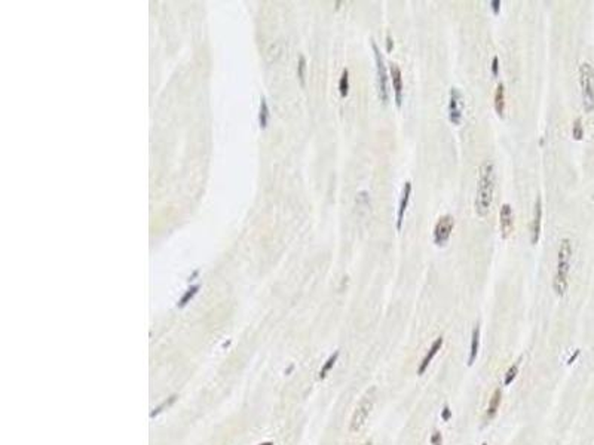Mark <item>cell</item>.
<instances>
[{
  "mask_svg": "<svg viewBox=\"0 0 594 445\" xmlns=\"http://www.w3.org/2000/svg\"><path fill=\"white\" fill-rule=\"evenodd\" d=\"M454 227V218L450 214H446L443 217L438 218V221L436 223L434 227V233H432V241L437 247H444L446 244L448 242Z\"/></svg>",
  "mask_w": 594,
  "mask_h": 445,
  "instance_id": "7",
  "label": "cell"
},
{
  "mask_svg": "<svg viewBox=\"0 0 594 445\" xmlns=\"http://www.w3.org/2000/svg\"><path fill=\"white\" fill-rule=\"evenodd\" d=\"M366 445H373V444H372V443H370V441H368V443H366Z\"/></svg>",
  "mask_w": 594,
  "mask_h": 445,
  "instance_id": "31",
  "label": "cell"
},
{
  "mask_svg": "<svg viewBox=\"0 0 594 445\" xmlns=\"http://www.w3.org/2000/svg\"><path fill=\"white\" fill-rule=\"evenodd\" d=\"M390 74H391L392 88H394V94H396V107L400 108L401 104H402V74H401V68L396 64H391L390 65Z\"/></svg>",
  "mask_w": 594,
  "mask_h": 445,
  "instance_id": "12",
  "label": "cell"
},
{
  "mask_svg": "<svg viewBox=\"0 0 594 445\" xmlns=\"http://www.w3.org/2000/svg\"><path fill=\"white\" fill-rule=\"evenodd\" d=\"M492 74L495 77L499 74V58L498 56H494V59H492Z\"/></svg>",
  "mask_w": 594,
  "mask_h": 445,
  "instance_id": "25",
  "label": "cell"
},
{
  "mask_svg": "<svg viewBox=\"0 0 594 445\" xmlns=\"http://www.w3.org/2000/svg\"><path fill=\"white\" fill-rule=\"evenodd\" d=\"M442 419H443V422H448L452 419V410L448 405H444V408L442 411Z\"/></svg>",
  "mask_w": 594,
  "mask_h": 445,
  "instance_id": "24",
  "label": "cell"
},
{
  "mask_svg": "<svg viewBox=\"0 0 594 445\" xmlns=\"http://www.w3.org/2000/svg\"><path fill=\"white\" fill-rule=\"evenodd\" d=\"M372 48L374 52V61H376V68H378V91H379V98L384 104H388L390 99V91H388V73H386V65L384 61V56L380 53V49L374 40H372Z\"/></svg>",
  "mask_w": 594,
  "mask_h": 445,
  "instance_id": "5",
  "label": "cell"
},
{
  "mask_svg": "<svg viewBox=\"0 0 594 445\" xmlns=\"http://www.w3.org/2000/svg\"><path fill=\"white\" fill-rule=\"evenodd\" d=\"M176 399H177V395H172V396H170L168 399H165V401H164V402H162L159 407H156V410H154V411H152L150 417H156V416H158L159 413H162L165 408H170V407H171V405L176 402Z\"/></svg>",
  "mask_w": 594,
  "mask_h": 445,
  "instance_id": "19",
  "label": "cell"
},
{
  "mask_svg": "<svg viewBox=\"0 0 594 445\" xmlns=\"http://www.w3.org/2000/svg\"><path fill=\"white\" fill-rule=\"evenodd\" d=\"M495 183L496 174L494 163L489 160L483 162L478 169L477 192H476V200H474L476 214L482 218L488 217V214L490 212V208L494 203V195H495Z\"/></svg>",
  "mask_w": 594,
  "mask_h": 445,
  "instance_id": "1",
  "label": "cell"
},
{
  "mask_svg": "<svg viewBox=\"0 0 594 445\" xmlns=\"http://www.w3.org/2000/svg\"><path fill=\"white\" fill-rule=\"evenodd\" d=\"M572 135H574V140H576V141H581V140H582V137H584V128H582V120H581V119H576V120H575L574 128H572Z\"/></svg>",
  "mask_w": 594,
  "mask_h": 445,
  "instance_id": "20",
  "label": "cell"
},
{
  "mask_svg": "<svg viewBox=\"0 0 594 445\" xmlns=\"http://www.w3.org/2000/svg\"><path fill=\"white\" fill-rule=\"evenodd\" d=\"M386 45H388V50H392V39H391L390 34H388V37H386Z\"/></svg>",
  "mask_w": 594,
  "mask_h": 445,
  "instance_id": "29",
  "label": "cell"
},
{
  "mask_svg": "<svg viewBox=\"0 0 594 445\" xmlns=\"http://www.w3.org/2000/svg\"><path fill=\"white\" fill-rule=\"evenodd\" d=\"M443 343H444V339H443V336H440V337H437L436 340H434V343L431 345V347L428 349V352H426V355L424 356V359H422V362L419 364V367H418V376H424L425 374V371L428 370V367H430V364L432 362V359L436 358V355L440 352V349L443 347Z\"/></svg>",
  "mask_w": 594,
  "mask_h": 445,
  "instance_id": "10",
  "label": "cell"
},
{
  "mask_svg": "<svg viewBox=\"0 0 594 445\" xmlns=\"http://www.w3.org/2000/svg\"><path fill=\"white\" fill-rule=\"evenodd\" d=\"M464 107H465V98L464 94L459 88L452 86L448 92V120L452 125L459 126L464 117Z\"/></svg>",
  "mask_w": 594,
  "mask_h": 445,
  "instance_id": "6",
  "label": "cell"
},
{
  "mask_svg": "<svg viewBox=\"0 0 594 445\" xmlns=\"http://www.w3.org/2000/svg\"><path fill=\"white\" fill-rule=\"evenodd\" d=\"M478 349H480V325H476L471 334V349H470V356H468V365H474L477 356H478Z\"/></svg>",
  "mask_w": 594,
  "mask_h": 445,
  "instance_id": "13",
  "label": "cell"
},
{
  "mask_svg": "<svg viewBox=\"0 0 594 445\" xmlns=\"http://www.w3.org/2000/svg\"><path fill=\"white\" fill-rule=\"evenodd\" d=\"M339 356H340V352L339 350H336L334 353H332L330 356H328V359L324 362V365L321 367V370H320V380H324L327 376H328V373L333 370V367L336 365V362H338V359H339Z\"/></svg>",
  "mask_w": 594,
  "mask_h": 445,
  "instance_id": "15",
  "label": "cell"
},
{
  "mask_svg": "<svg viewBox=\"0 0 594 445\" xmlns=\"http://www.w3.org/2000/svg\"><path fill=\"white\" fill-rule=\"evenodd\" d=\"M348 91H349V73H348V70L345 68V70L342 71L340 82H339V92H340V97L345 98L348 95Z\"/></svg>",
  "mask_w": 594,
  "mask_h": 445,
  "instance_id": "18",
  "label": "cell"
},
{
  "mask_svg": "<svg viewBox=\"0 0 594 445\" xmlns=\"http://www.w3.org/2000/svg\"><path fill=\"white\" fill-rule=\"evenodd\" d=\"M374 399H376V388L372 386L364 396L361 398V401L358 402V405L354 410V414L350 417V423H349V431L352 434L358 432L367 422L373 407H374Z\"/></svg>",
  "mask_w": 594,
  "mask_h": 445,
  "instance_id": "3",
  "label": "cell"
},
{
  "mask_svg": "<svg viewBox=\"0 0 594 445\" xmlns=\"http://www.w3.org/2000/svg\"><path fill=\"white\" fill-rule=\"evenodd\" d=\"M198 290H199L198 285H195V287H192L190 290H188V293H186V294L183 296V298L180 300V306H182V307H183V306H186V304L189 303V300H192V298H194V296L198 293Z\"/></svg>",
  "mask_w": 594,
  "mask_h": 445,
  "instance_id": "22",
  "label": "cell"
},
{
  "mask_svg": "<svg viewBox=\"0 0 594 445\" xmlns=\"http://www.w3.org/2000/svg\"><path fill=\"white\" fill-rule=\"evenodd\" d=\"M482 445H488V444H486V443H484V444H482Z\"/></svg>",
  "mask_w": 594,
  "mask_h": 445,
  "instance_id": "32",
  "label": "cell"
},
{
  "mask_svg": "<svg viewBox=\"0 0 594 445\" xmlns=\"http://www.w3.org/2000/svg\"><path fill=\"white\" fill-rule=\"evenodd\" d=\"M431 444L432 445H443V437H442V434H440L438 431H436V432L431 435Z\"/></svg>",
  "mask_w": 594,
  "mask_h": 445,
  "instance_id": "23",
  "label": "cell"
},
{
  "mask_svg": "<svg viewBox=\"0 0 594 445\" xmlns=\"http://www.w3.org/2000/svg\"><path fill=\"white\" fill-rule=\"evenodd\" d=\"M303 70H304V58L302 56V58H300V64H298V76H300L302 80L304 79V77H303Z\"/></svg>",
  "mask_w": 594,
  "mask_h": 445,
  "instance_id": "27",
  "label": "cell"
},
{
  "mask_svg": "<svg viewBox=\"0 0 594 445\" xmlns=\"http://www.w3.org/2000/svg\"><path fill=\"white\" fill-rule=\"evenodd\" d=\"M500 401H502V391H500V389H495L494 395H492L490 401H489L488 411H486V419H488V420H490V419H494V417H495L496 413H498V410H499Z\"/></svg>",
  "mask_w": 594,
  "mask_h": 445,
  "instance_id": "14",
  "label": "cell"
},
{
  "mask_svg": "<svg viewBox=\"0 0 594 445\" xmlns=\"http://www.w3.org/2000/svg\"><path fill=\"white\" fill-rule=\"evenodd\" d=\"M572 261V242L569 239H563L558 245L557 252V267L552 279V290L557 296H564L569 288V272Z\"/></svg>",
  "mask_w": 594,
  "mask_h": 445,
  "instance_id": "2",
  "label": "cell"
},
{
  "mask_svg": "<svg viewBox=\"0 0 594 445\" xmlns=\"http://www.w3.org/2000/svg\"><path fill=\"white\" fill-rule=\"evenodd\" d=\"M410 196H412V183L406 181L402 192H401V198H400V205H398V211H396V230L400 232L402 229V223H404V215L410 202Z\"/></svg>",
  "mask_w": 594,
  "mask_h": 445,
  "instance_id": "9",
  "label": "cell"
},
{
  "mask_svg": "<svg viewBox=\"0 0 594 445\" xmlns=\"http://www.w3.org/2000/svg\"><path fill=\"white\" fill-rule=\"evenodd\" d=\"M499 226H500V238L508 239L514 230V217L512 208L510 203H504L499 211Z\"/></svg>",
  "mask_w": 594,
  "mask_h": 445,
  "instance_id": "8",
  "label": "cell"
},
{
  "mask_svg": "<svg viewBox=\"0 0 594 445\" xmlns=\"http://www.w3.org/2000/svg\"><path fill=\"white\" fill-rule=\"evenodd\" d=\"M504 110H505V88L502 83H499L495 92V111L499 117L504 116Z\"/></svg>",
  "mask_w": 594,
  "mask_h": 445,
  "instance_id": "16",
  "label": "cell"
},
{
  "mask_svg": "<svg viewBox=\"0 0 594 445\" xmlns=\"http://www.w3.org/2000/svg\"><path fill=\"white\" fill-rule=\"evenodd\" d=\"M580 353H581V350H580V349H576V350H575V353H574V355H572V356L569 358V361H568V364H569V365H572V364L575 362V359H576V358L580 356Z\"/></svg>",
  "mask_w": 594,
  "mask_h": 445,
  "instance_id": "28",
  "label": "cell"
},
{
  "mask_svg": "<svg viewBox=\"0 0 594 445\" xmlns=\"http://www.w3.org/2000/svg\"><path fill=\"white\" fill-rule=\"evenodd\" d=\"M490 6H492V10L498 15L499 10H500V1H499V0H492V1H490Z\"/></svg>",
  "mask_w": 594,
  "mask_h": 445,
  "instance_id": "26",
  "label": "cell"
},
{
  "mask_svg": "<svg viewBox=\"0 0 594 445\" xmlns=\"http://www.w3.org/2000/svg\"><path fill=\"white\" fill-rule=\"evenodd\" d=\"M258 445H274V443H270V441H264V443H262V444Z\"/></svg>",
  "mask_w": 594,
  "mask_h": 445,
  "instance_id": "30",
  "label": "cell"
},
{
  "mask_svg": "<svg viewBox=\"0 0 594 445\" xmlns=\"http://www.w3.org/2000/svg\"><path fill=\"white\" fill-rule=\"evenodd\" d=\"M269 110H268V104H266V101L264 99H262V108H260V126H266V123H268V116H269V113H268Z\"/></svg>",
  "mask_w": 594,
  "mask_h": 445,
  "instance_id": "21",
  "label": "cell"
},
{
  "mask_svg": "<svg viewBox=\"0 0 594 445\" xmlns=\"http://www.w3.org/2000/svg\"><path fill=\"white\" fill-rule=\"evenodd\" d=\"M580 86L582 107L586 113H592L594 110V68L590 62H582L580 65Z\"/></svg>",
  "mask_w": 594,
  "mask_h": 445,
  "instance_id": "4",
  "label": "cell"
},
{
  "mask_svg": "<svg viewBox=\"0 0 594 445\" xmlns=\"http://www.w3.org/2000/svg\"><path fill=\"white\" fill-rule=\"evenodd\" d=\"M518 368H520V361H517L516 364H512V365L508 368V371H506V374H505V380H504V385H505V386H510V385L516 380V377H517V374H518Z\"/></svg>",
  "mask_w": 594,
  "mask_h": 445,
  "instance_id": "17",
  "label": "cell"
},
{
  "mask_svg": "<svg viewBox=\"0 0 594 445\" xmlns=\"http://www.w3.org/2000/svg\"><path fill=\"white\" fill-rule=\"evenodd\" d=\"M541 221H542V202L541 198L538 196L535 200V209H534V220H532V236H530V242L534 245L538 244L540 236H541Z\"/></svg>",
  "mask_w": 594,
  "mask_h": 445,
  "instance_id": "11",
  "label": "cell"
}]
</instances>
